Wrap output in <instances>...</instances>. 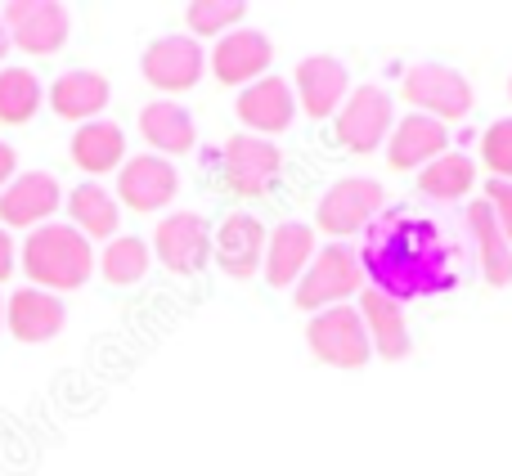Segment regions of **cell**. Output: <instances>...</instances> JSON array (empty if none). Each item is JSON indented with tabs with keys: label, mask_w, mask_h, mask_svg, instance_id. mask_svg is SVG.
Wrapping results in <instances>:
<instances>
[{
	"label": "cell",
	"mask_w": 512,
	"mask_h": 476,
	"mask_svg": "<svg viewBox=\"0 0 512 476\" xmlns=\"http://www.w3.org/2000/svg\"><path fill=\"white\" fill-rule=\"evenodd\" d=\"M364 279L387 292L391 301L436 297L454 283L450 274V243L432 221L409 212H387L364 230Z\"/></svg>",
	"instance_id": "cell-1"
},
{
	"label": "cell",
	"mask_w": 512,
	"mask_h": 476,
	"mask_svg": "<svg viewBox=\"0 0 512 476\" xmlns=\"http://www.w3.org/2000/svg\"><path fill=\"white\" fill-rule=\"evenodd\" d=\"M23 270L32 279V288H41V292L81 288L90 279V270H95L90 238L77 234L72 225H41L23 243Z\"/></svg>",
	"instance_id": "cell-2"
},
{
	"label": "cell",
	"mask_w": 512,
	"mask_h": 476,
	"mask_svg": "<svg viewBox=\"0 0 512 476\" xmlns=\"http://www.w3.org/2000/svg\"><path fill=\"white\" fill-rule=\"evenodd\" d=\"M364 288V265L360 252L346 243H328L315 252V261L306 265L297 283V306L301 310H328V306H346V297Z\"/></svg>",
	"instance_id": "cell-3"
},
{
	"label": "cell",
	"mask_w": 512,
	"mask_h": 476,
	"mask_svg": "<svg viewBox=\"0 0 512 476\" xmlns=\"http://www.w3.org/2000/svg\"><path fill=\"white\" fill-rule=\"evenodd\" d=\"M306 342H310V351L324 364H333V369H364L373 355V342H369V333H364V319L355 306L319 310L306 328Z\"/></svg>",
	"instance_id": "cell-4"
},
{
	"label": "cell",
	"mask_w": 512,
	"mask_h": 476,
	"mask_svg": "<svg viewBox=\"0 0 512 476\" xmlns=\"http://www.w3.org/2000/svg\"><path fill=\"white\" fill-rule=\"evenodd\" d=\"M405 99L418 108L423 117L436 122H459L472 113V86L459 68H445V63H418L405 72Z\"/></svg>",
	"instance_id": "cell-5"
},
{
	"label": "cell",
	"mask_w": 512,
	"mask_h": 476,
	"mask_svg": "<svg viewBox=\"0 0 512 476\" xmlns=\"http://www.w3.org/2000/svg\"><path fill=\"white\" fill-rule=\"evenodd\" d=\"M396 126V104L382 86H360L346 95V104L337 108V140L351 153H373L391 140Z\"/></svg>",
	"instance_id": "cell-6"
},
{
	"label": "cell",
	"mask_w": 512,
	"mask_h": 476,
	"mask_svg": "<svg viewBox=\"0 0 512 476\" xmlns=\"http://www.w3.org/2000/svg\"><path fill=\"white\" fill-rule=\"evenodd\" d=\"M382 212V185L369 176H346L319 198L315 207V221L324 234L346 238V234H360L369 230V221H378Z\"/></svg>",
	"instance_id": "cell-7"
},
{
	"label": "cell",
	"mask_w": 512,
	"mask_h": 476,
	"mask_svg": "<svg viewBox=\"0 0 512 476\" xmlns=\"http://www.w3.org/2000/svg\"><path fill=\"white\" fill-rule=\"evenodd\" d=\"M203 68H207V50L194 36H158L144 50V81L167 90V95L194 90L203 81Z\"/></svg>",
	"instance_id": "cell-8"
},
{
	"label": "cell",
	"mask_w": 512,
	"mask_h": 476,
	"mask_svg": "<svg viewBox=\"0 0 512 476\" xmlns=\"http://www.w3.org/2000/svg\"><path fill=\"white\" fill-rule=\"evenodd\" d=\"M221 167H225V180H230L234 194L256 198V194H270V189L279 185L283 153L274 149L270 140H261V135H234V140L225 144Z\"/></svg>",
	"instance_id": "cell-9"
},
{
	"label": "cell",
	"mask_w": 512,
	"mask_h": 476,
	"mask_svg": "<svg viewBox=\"0 0 512 476\" xmlns=\"http://www.w3.org/2000/svg\"><path fill=\"white\" fill-rule=\"evenodd\" d=\"M68 9L54 5V0H14L5 5V32L9 45L27 54H54L68 41Z\"/></svg>",
	"instance_id": "cell-10"
},
{
	"label": "cell",
	"mask_w": 512,
	"mask_h": 476,
	"mask_svg": "<svg viewBox=\"0 0 512 476\" xmlns=\"http://www.w3.org/2000/svg\"><path fill=\"white\" fill-rule=\"evenodd\" d=\"M153 252L171 274H198L212 261V230H207V221L198 212H176L158 225Z\"/></svg>",
	"instance_id": "cell-11"
},
{
	"label": "cell",
	"mask_w": 512,
	"mask_h": 476,
	"mask_svg": "<svg viewBox=\"0 0 512 476\" xmlns=\"http://www.w3.org/2000/svg\"><path fill=\"white\" fill-rule=\"evenodd\" d=\"M292 95L301 99L306 117H333L337 108L351 95V77H346V63L333 54H310L297 63L292 72Z\"/></svg>",
	"instance_id": "cell-12"
},
{
	"label": "cell",
	"mask_w": 512,
	"mask_h": 476,
	"mask_svg": "<svg viewBox=\"0 0 512 476\" xmlns=\"http://www.w3.org/2000/svg\"><path fill=\"white\" fill-rule=\"evenodd\" d=\"M63 194L59 180L50 171H23L0 189V225H23V230H41V221H50L59 212Z\"/></svg>",
	"instance_id": "cell-13"
},
{
	"label": "cell",
	"mask_w": 512,
	"mask_h": 476,
	"mask_svg": "<svg viewBox=\"0 0 512 476\" xmlns=\"http://www.w3.org/2000/svg\"><path fill=\"white\" fill-rule=\"evenodd\" d=\"M176 189H180L176 167L167 158H158V153H140V158L122 162V176H117V198L126 207H135V212L167 207L176 198Z\"/></svg>",
	"instance_id": "cell-14"
},
{
	"label": "cell",
	"mask_w": 512,
	"mask_h": 476,
	"mask_svg": "<svg viewBox=\"0 0 512 476\" xmlns=\"http://www.w3.org/2000/svg\"><path fill=\"white\" fill-rule=\"evenodd\" d=\"M270 59H274L270 36L256 32V27H234V32H225L221 41H216L212 72L225 86H243V81H261Z\"/></svg>",
	"instance_id": "cell-15"
},
{
	"label": "cell",
	"mask_w": 512,
	"mask_h": 476,
	"mask_svg": "<svg viewBox=\"0 0 512 476\" xmlns=\"http://www.w3.org/2000/svg\"><path fill=\"white\" fill-rule=\"evenodd\" d=\"M441 153H450V131H445L436 117L409 113L391 126L387 140V162L396 171H423L427 162H436Z\"/></svg>",
	"instance_id": "cell-16"
},
{
	"label": "cell",
	"mask_w": 512,
	"mask_h": 476,
	"mask_svg": "<svg viewBox=\"0 0 512 476\" xmlns=\"http://www.w3.org/2000/svg\"><path fill=\"white\" fill-rule=\"evenodd\" d=\"M234 108H239L248 135L270 140V135H279V131H288L292 126V117H297V95H292V81L265 77V81H252Z\"/></svg>",
	"instance_id": "cell-17"
},
{
	"label": "cell",
	"mask_w": 512,
	"mask_h": 476,
	"mask_svg": "<svg viewBox=\"0 0 512 476\" xmlns=\"http://www.w3.org/2000/svg\"><path fill=\"white\" fill-rule=\"evenodd\" d=\"M212 252H216V265H221L230 279H248L265 261V225L248 212H234L230 221L216 230Z\"/></svg>",
	"instance_id": "cell-18"
},
{
	"label": "cell",
	"mask_w": 512,
	"mask_h": 476,
	"mask_svg": "<svg viewBox=\"0 0 512 476\" xmlns=\"http://www.w3.org/2000/svg\"><path fill=\"white\" fill-rule=\"evenodd\" d=\"M355 310H360L364 333H369L373 351H378L382 360H405V355L414 351L409 324H405V306H400V301H391L387 292H378V288H364V297Z\"/></svg>",
	"instance_id": "cell-19"
},
{
	"label": "cell",
	"mask_w": 512,
	"mask_h": 476,
	"mask_svg": "<svg viewBox=\"0 0 512 476\" xmlns=\"http://www.w3.org/2000/svg\"><path fill=\"white\" fill-rule=\"evenodd\" d=\"M310 261H315V230L301 221H283L279 230L270 234V243H265L261 265L274 288H288V283H297L301 274H306Z\"/></svg>",
	"instance_id": "cell-20"
},
{
	"label": "cell",
	"mask_w": 512,
	"mask_h": 476,
	"mask_svg": "<svg viewBox=\"0 0 512 476\" xmlns=\"http://www.w3.org/2000/svg\"><path fill=\"white\" fill-rule=\"evenodd\" d=\"M463 225H468L472 234V247H477V261H481V274H486V283H495V288H508L512 283V243L504 238L495 221V207L481 198V203L468 207V216H463Z\"/></svg>",
	"instance_id": "cell-21"
},
{
	"label": "cell",
	"mask_w": 512,
	"mask_h": 476,
	"mask_svg": "<svg viewBox=\"0 0 512 476\" xmlns=\"http://www.w3.org/2000/svg\"><path fill=\"white\" fill-rule=\"evenodd\" d=\"M5 319H9V333H14L18 342H50V337L63 328L68 310H63V301L54 297V292L18 288L14 297H9Z\"/></svg>",
	"instance_id": "cell-22"
},
{
	"label": "cell",
	"mask_w": 512,
	"mask_h": 476,
	"mask_svg": "<svg viewBox=\"0 0 512 476\" xmlns=\"http://www.w3.org/2000/svg\"><path fill=\"white\" fill-rule=\"evenodd\" d=\"M108 95H113V90H108V81L99 77V72L72 68V72H63V77L50 86V108H54L59 117H68V122H81V126H86V117L104 113Z\"/></svg>",
	"instance_id": "cell-23"
},
{
	"label": "cell",
	"mask_w": 512,
	"mask_h": 476,
	"mask_svg": "<svg viewBox=\"0 0 512 476\" xmlns=\"http://www.w3.org/2000/svg\"><path fill=\"white\" fill-rule=\"evenodd\" d=\"M140 135L158 153H189L198 140V126H194V113L180 108L176 99H158V104H149L140 113Z\"/></svg>",
	"instance_id": "cell-24"
},
{
	"label": "cell",
	"mask_w": 512,
	"mask_h": 476,
	"mask_svg": "<svg viewBox=\"0 0 512 476\" xmlns=\"http://www.w3.org/2000/svg\"><path fill=\"white\" fill-rule=\"evenodd\" d=\"M122 153H126V135L113 122H86L72 135V162L81 171H90V176H104V171L122 167Z\"/></svg>",
	"instance_id": "cell-25"
},
{
	"label": "cell",
	"mask_w": 512,
	"mask_h": 476,
	"mask_svg": "<svg viewBox=\"0 0 512 476\" xmlns=\"http://www.w3.org/2000/svg\"><path fill=\"white\" fill-rule=\"evenodd\" d=\"M472 185H477V162L468 153H441L436 162H427L418 171V189L432 203H459V198H468Z\"/></svg>",
	"instance_id": "cell-26"
},
{
	"label": "cell",
	"mask_w": 512,
	"mask_h": 476,
	"mask_svg": "<svg viewBox=\"0 0 512 476\" xmlns=\"http://www.w3.org/2000/svg\"><path fill=\"white\" fill-rule=\"evenodd\" d=\"M72 230L86 238H113L117 234V198L104 185H77L68 194Z\"/></svg>",
	"instance_id": "cell-27"
},
{
	"label": "cell",
	"mask_w": 512,
	"mask_h": 476,
	"mask_svg": "<svg viewBox=\"0 0 512 476\" xmlns=\"http://www.w3.org/2000/svg\"><path fill=\"white\" fill-rule=\"evenodd\" d=\"M41 99H45L41 77H32L27 68L0 72V122H27V117H36Z\"/></svg>",
	"instance_id": "cell-28"
},
{
	"label": "cell",
	"mask_w": 512,
	"mask_h": 476,
	"mask_svg": "<svg viewBox=\"0 0 512 476\" xmlns=\"http://www.w3.org/2000/svg\"><path fill=\"white\" fill-rule=\"evenodd\" d=\"M104 279L108 283H140L144 274H149V265H153V252H149V243L144 238H113V243L104 247Z\"/></svg>",
	"instance_id": "cell-29"
},
{
	"label": "cell",
	"mask_w": 512,
	"mask_h": 476,
	"mask_svg": "<svg viewBox=\"0 0 512 476\" xmlns=\"http://www.w3.org/2000/svg\"><path fill=\"white\" fill-rule=\"evenodd\" d=\"M243 14H248V5H243V0H194V5L185 9L194 41H198V36H225V32H234V27L243 23Z\"/></svg>",
	"instance_id": "cell-30"
},
{
	"label": "cell",
	"mask_w": 512,
	"mask_h": 476,
	"mask_svg": "<svg viewBox=\"0 0 512 476\" xmlns=\"http://www.w3.org/2000/svg\"><path fill=\"white\" fill-rule=\"evenodd\" d=\"M481 158H486L495 180H512V117H499V122L481 135Z\"/></svg>",
	"instance_id": "cell-31"
},
{
	"label": "cell",
	"mask_w": 512,
	"mask_h": 476,
	"mask_svg": "<svg viewBox=\"0 0 512 476\" xmlns=\"http://www.w3.org/2000/svg\"><path fill=\"white\" fill-rule=\"evenodd\" d=\"M486 203L495 207L499 230H504V238L512 243V180H490V185H486Z\"/></svg>",
	"instance_id": "cell-32"
},
{
	"label": "cell",
	"mask_w": 512,
	"mask_h": 476,
	"mask_svg": "<svg viewBox=\"0 0 512 476\" xmlns=\"http://www.w3.org/2000/svg\"><path fill=\"white\" fill-rule=\"evenodd\" d=\"M9 274H14V238L0 225V279H9Z\"/></svg>",
	"instance_id": "cell-33"
},
{
	"label": "cell",
	"mask_w": 512,
	"mask_h": 476,
	"mask_svg": "<svg viewBox=\"0 0 512 476\" xmlns=\"http://www.w3.org/2000/svg\"><path fill=\"white\" fill-rule=\"evenodd\" d=\"M14 180V149L9 144H0V189Z\"/></svg>",
	"instance_id": "cell-34"
},
{
	"label": "cell",
	"mask_w": 512,
	"mask_h": 476,
	"mask_svg": "<svg viewBox=\"0 0 512 476\" xmlns=\"http://www.w3.org/2000/svg\"><path fill=\"white\" fill-rule=\"evenodd\" d=\"M9 54V32H5V18H0V59Z\"/></svg>",
	"instance_id": "cell-35"
},
{
	"label": "cell",
	"mask_w": 512,
	"mask_h": 476,
	"mask_svg": "<svg viewBox=\"0 0 512 476\" xmlns=\"http://www.w3.org/2000/svg\"><path fill=\"white\" fill-rule=\"evenodd\" d=\"M0 319H5V306H0Z\"/></svg>",
	"instance_id": "cell-36"
},
{
	"label": "cell",
	"mask_w": 512,
	"mask_h": 476,
	"mask_svg": "<svg viewBox=\"0 0 512 476\" xmlns=\"http://www.w3.org/2000/svg\"><path fill=\"white\" fill-rule=\"evenodd\" d=\"M508 95H512V81H508Z\"/></svg>",
	"instance_id": "cell-37"
}]
</instances>
